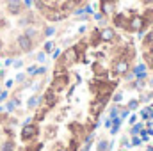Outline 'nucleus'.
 Listing matches in <instances>:
<instances>
[{
    "instance_id": "f257e3e1",
    "label": "nucleus",
    "mask_w": 153,
    "mask_h": 151,
    "mask_svg": "<svg viewBox=\"0 0 153 151\" xmlns=\"http://www.w3.org/2000/svg\"><path fill=\"white\" fill-rule=\"evenodd\" d=\"M100 30L59 53L34 115L20 130L16 151H82L123 78L132 75L135 48L117 38L102 50Z\"/></svg>"
},
{
    "instance_id": "f03ea898",
    "label": "nucleus",
    "mask_w": 153,
    "mask_h": 151,
    "mask_svg": "<svg viewBox=\"0 0 153 151\" xmlns=\"http://www.w3.org/2000/svg\"><path fill=\"white\" fill-rule=\"evenodd\" d=\"M141 121L123 137L119 151H153V103L139 112Z\"/></svg>"
},
{
    "instance_id": "7ed1b4c3",
    "label": "nucleus",
    "mask_w": 153,
    "mask_h": 151,
    "mask_svg": "<svg viewBox=\"0 0 153 151\" xmlns=\"http://www.w3.org/2000/svg\"><path fill=\"white\" fill-rule=\"evenodd\" d=\"M16 121L7 115L0 114V151H16Z\"/></svg>"
},
{
    "instance_id": "20e7f679",
    "label": "nucleus",
    "mask_w": 153,
    "mask_h": 151,
    "mask_svg": "<svg viewBox=\"0 0 153 151\" xmlns=\"http://www.w3.org/2000/svg\"><path fill=\"white\" fill-rule=\"evenodd\" d=\"M68 2V7H70V11H75V9H78V5L84 2V0H66Z\"/></svg>"
}]
</instances>
